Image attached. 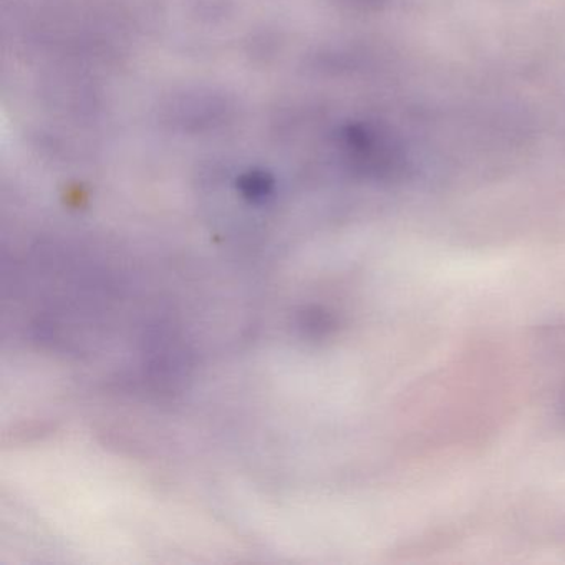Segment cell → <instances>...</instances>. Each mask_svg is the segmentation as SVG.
Instances as JSON below:
<instances>
[{
	"instance_id": "6da1fadb",
	"label": "cell",
	"mask_w": 565,
	"mask_h": 565,
	"mask_svg": "<svg viewBox=\"0 0 565 565\" xmlns=\"http://www.w3.org/2000/svg\"><path fill=\"white\" fill-rule=\"evenodd\" d=\"M562 412H564L565 415V393L564 396H562Z\"/></svg>"
}]
</instances>
